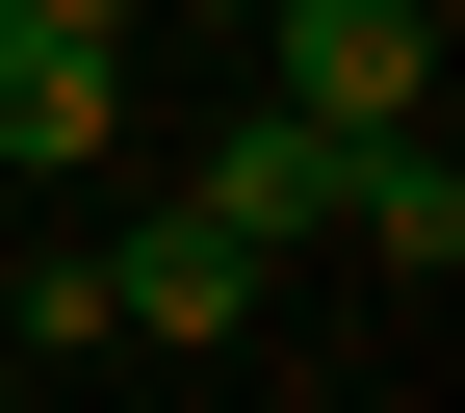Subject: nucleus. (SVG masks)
Masks as SVG:
<instances>
[{"instance_id": "obj_5", "label": "nucleus", "mask_w": 465, "mask_h": 413, "mask_svg": "<svg viewBox=\"0 0 465 413\" xmlns=\"http://www.w3.org/2000/svg\"><path fill=\"white\" fill-rule=\"evenodd\" d=\"M207 26H259V0H207Z\"/></svg>"}, {"instance_id": "obj_3", "label": "nucleus", "mask_w": 465, "mask_h": 413, "mask_svg": "<svg viewBox=\"0 0 465 413\" xmlns=\"http://www.w3.org/2000/svg\"><path fill=\"white\" fill-rule=\"evenodd\" d=\"M207 207L259 232V259H284V232H336V130H311V103H232V130H207Z\"/></svg>"}, {"instance_id": "obj_1", "label": "nucleus", "mask_w": 465, "mask_h": 413, "mask_svg": "<svg viewBox=\"0 0 465 413\" xmlns=\"http://www.w3.org/2000/svg\"><path fill=\"white\" fill-rule=\"evenodd\" d=\"M259 52H284V103H311L336 155L362 130H440V0H259Z\"/></svg>"}, {"instance_id": "obj_2", "label": "nucleus", "mask_w": 465, "mask_h": 413, "mask_svg": "<svg viewBox=\"0 0 465 413\" xmlns=\"http://www.w3.org/2000/svg\"><path fill=\"white\" fill-rule=\"evenodd\" d=\"M104 336H182V362H232V336H259V232H232V207L104 232Z\"/></svg>"}, {"instance_id": "obj_4", "label": "nucleus", "mask_w": 465, "mask_h": 413, "mask_svg": "<svg viewBox=\"0 0 465 413\" xmlns=\"http://www.w3.org/2000/svg\"><path fill=\"white\" fill-rule=\"evenodd\" d=\"M0 26H78V52H130V26H155V0H0Z\"/></svg>"}]
</instances>
